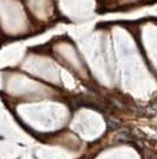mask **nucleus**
Instances as JSON below:
<instances>
[]
</instances>
